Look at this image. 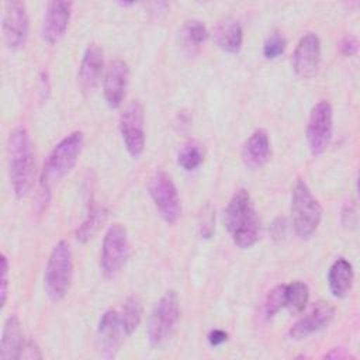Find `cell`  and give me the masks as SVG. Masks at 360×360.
<instances>
[{
    "instance_id": "cell-25",
    "label": "cell",
    "mask_w": 360,
    "mask_h": 360,
    "mask_svg": "<svg viewBox=\"0 0 360 360\" xmlns=\"http://www.w3.org/2000/svg\"><path fill=\"white\" fill-rule=\"evenodd\" d=\"M104 219H105V210L98 205H91L84 221L77 228V232H76L77 240L84 243L90 238H93V235L96 233V231L98 229V226L103 224Z\"/></svg>"
},
{
    "instance_id": "cell-32",
    "label": "cell",
    "mask_w": 360,
    "mask_h": 360,
    "mask_svg": "<svg viewBox=\"0 0 360 360\" xmlns=\"http://www.w3.org/2000/svg\"><path fill=\"white\" fill-rule=\"evenodd\" d=\"M42 354L38 349V346L34 343V342H25L24 343V347L21 350V354H20V359H41Z\"/></svg>"
},
{
    "instance_id": "cell-11",
    "label": "cell",
    "mask_w": 360,
    "mask_h": 360,
    "mask_svg": "<svg viewBox=\"0 0 360 360\" xmlns=\"http://www.w3.org/2000/svg\"><path fill=\"white\" fill-rule=\"evenodd\" d=\"M1 31L4 44L8 49H18L24 46L30 31V22L24 3L15 0L4 3Z\"/></svg>"
},
{
    "instance_id": "cell-30",
    "label": "cell",
    "mask_w": 360,
    "mask_h": 360,
    "mask_svg": "<svg viewBox=\"0 0 360 360\" xmlns=\"http://www.w3.org/2000/svg\"><path fill=\"white\" fill-rule=\"evenodd\" d=\"M200 228H201V235L204 238H210L214 232V211L210 208V205H208V212H205L204 210Z\"/></svg>"
},
{
    "instance_id": "cell-8",
    "label": "cell",
    "mask_w": 360,
    "mask_h": 360,
    "mask_svg": "<svg viewBox=\"0 0 360 360\" xmlns=\"http://www.w3.org/2000/svg\"><path fill=\"white\" fill-rule=\"evenodd\" d=\"M148 187H149V194L160 217L166 222L174 224L180 217L181 205H180L177 188L172 177L167 173L159 170L150 177Z\"/></svg>"
},
{
    "instance_id": "cell-1",
    "label": "cell",
    "mask_w": 360,
    "mask_h": 360,
    "mask_svg": "<svg viewBox=\"0 0 360 360\" xmlns=\"http://www.w3.org/2000/svg\"><path fill=\"white\" fill-rule=\"evenodd\" d=\"M7 167L13 193L17 198L28 194L35 174L31 138L24 127H15L7 139Z\"/></svg>"
},
{
    "instance_id": "cell-33",
    "label": "cell",
    "mask_w": 360,
    "mask_h": 360,
    "mask_svg": "<svg viewBox=\"0 0 360 360\" xmlns=\"http://www.w3.org/2000/svg\"><path fill=\"white\" fill-rule=\"evenodd\" d=\"M228 340V333L222 329H212L210 333H208V343L212 346V347H217V346H221L224 345L225 342Z\"/></svg>"
},
{
    "instance_id": "cell-16",
    "label": "cell",
    "mask_w": 360,
    "mask_h": 360,
    "mask_svg": "<svg viewBox=\"0 0 360 360\" xmlns=\"http://www.w3.org/2000/svg\"><path fill=\"white\" fill-rule=\"evenodd\" d=\"M70 7L68 1L48 3L42 22V38L48 44H55L65 35L70 21Z\"/></svg>"
},
{
    "instance_id": "cell-22",
    "label": "cell",
    "mask_w": 360,
    "mask_h": 360,
    "mask_svg": "<svg viewBox=\"0 0 360 360\" xmlns=\"http://www.w3.org/2000/svg\"><path fill=\"white\" fill-rule=\"evenodd\" d=\"M180 37H181L183 46L193 52V51L198 49L205 42V39L208 37V31L202 21L188 20L184 22Z\"/></svg>"
},
{
    "instance_id": "cell-20",
    "label": "cell",
    "mask_w": 360,
    "mask_h": 360,
    "mask_svg": "<svg viewBox=\"0 0 360 360\" xmlns=\"http://www.w3.org/2000/svg\"><path fill=\"white\" fill-rule=\"evenodd\" d=\"M353 267L345 257L336 259L328 271V287L333 297L343 298L353 284Z\"/></svg>"
},
{
    "instance_id": "cell-34",
    "label": "cell",
    "mask_w": 360,
    "mask_h": 360,
    "mask_svg": "<svg viewBox=\"0 0 360 360\" xmlns=\"http://www.w3.org/2000/svg\"><path fill=\"white\" fill-rule=\"evenodd\" d=\"M284 231H285V221L283 218H277L274 221V224L271 225V233L274 239H280L281 236H284Z\"/></svg>"
},
{
    "instance_id": "cell-18",
    "label": "cell",
    "mask_w": 360,
    "mask_h": 360,
    "mask_svg": "<svg viewBox=\"0 0 360 360\" xmlns=\"http://www.w3.org/2000/svg\"><path fill=\"white\" fill-rule=\"evenodd\" d=\"M270 158V141L269 135L264 129H256L250 134L242 148V160L243 165L256 170L267 163Z\"/></svg>"
},
{
    "instance_id": "cell-29",
    "label": "cell",
    "mask_w": 360,
    "mask_h": 360,
    "mask_svg": "<svg viewBox=\"0 0 360 360\" xmlns=\"http://www.w3.org/2000/svg\"><path fill=\"white\" fill-rule=\"evenodd\" d=\"M7 292H8V260L6 255H1V288H0L1 308L6 305Z\"/></svg>"
},
{
    "instance_id": "cell-17",
    "label": "cell",
    "mask_w": 360,
    "mask_h": 360,
    "mask_svg": "<svg viewBox=\"0 0 360 360\" xmlns=\"http://www.w3.org/2000/svg\"><path fill=\"white\" fill-rule=\"evenodd\" d=\"M103 65L101 48L97 44H89L79 68V83L83 91L89 93L96 89L103 73Z\"/></svg>"
},
{
    "instance_id": "cell-9",
    "label": "cell",
    "mask_w": 360,
    "mask_h": 360,
    "mask_svg": "<svg viewBox=\"0 0 360 360\" xmlns=\"http://www.w3.org/2000/svg\"><path fill=\"white\" fill-rule=\"evenodd\" d=\"M120 132L128 153L132 158L141 156L145 149V117L138 100H132L121 112Z\"/></svg>"
},
{
    "instance_id": "cell-26",
    "label": "cell",
    "mask_w": 360,
    "mask_h": 360,
    "mask_svg": "<svg viewBox=\"0 0 360 360\" xmlns=\"http://www.w3.org/2000/svg\"><path fill=\"white\" fill-rule=\"evenodd\" d=\"M204 159V152L200 143L191 141L181 146L177 155V163L180 167H183L186 172H193L200 167Z\"/></svg>"
},
{
    "instance_id": "cell-31",
    "label": "cell",
    "mask_w": 360,
    "mask_h": 360,
    "mask_svg": "<svg viewBox=\"0 0 360 360\" xmlns=\"http://www.w3.org/2000/svg\"><path fill=\"white\" fill-rule=\"evenodd\" d=\"M340 52L345 55V56H353L356 52H357V41L354 37L352 35H346L342 41H340Z\"/></svg>"
},
{
    "instance_id": "cell-28",
    "label": "cell",
    "mask_w": 360,
    "mask_h": 360,
    "mask_svg": "<svg viewBox=\"0 0 360 360\" xmlns=\"http://www.w3.org/2000/svg\"><path fill=\"white\" fill-rule=\"evenodd\" d=\"M285 44H287L285 38L281 34H278V32L271 34L266 39V42L263 45V55H264V58L266 59H276V58H278L284 52Z\"/></svg>"
},
{
    "instance_id": "cell-14",
    "label": "cell",
    "mask_w": 360,
    "mask_h": 360,
    "mask_svg": "<svg viewBox=\"0 0 360 360\" xmlns=\"http://www.w3.org/2000/svg\"><path fill=\"white\" fill-rule=\"evenodd\" d=\"M335 315V309L328 302H316L304 316H301L290 329V336L292 339H304L315 332L326 328Z\"/></svg>"
},
{
    "instance_id": "cell-2",
    "label": "cell",
    "mask_w": 360,
    "mask_h": 360,
    "mask_svg": "<svg viewBox=\"0 0 360 360\" xmlns=\"http://www.w3.org/2000/svg\"><path fill=\"white\" fill-rule=\"evenodd\" d=\"M225 225L239 249L252 248L259 239V219L250 194L240 188L231 197L225 210Z\"/></svg>"
},
{
    "instance_id": "cell-7",
    "label": "cell",
    "mask_w": 360,
    "mask_h": 360,
    "mask_svg": "<svg viewBox=\"0 0 360 360\" xmlns=\"http://www.w3.org/2000/svg\"><path fill=\"white\" fill-rule=\"evenodd\" d=\"M129 256V242L125 228L112 224L103 239L100 266L105 277H114L124 267Z\"/></svg>"
},
{
    "instance_id": "cell-6",
    "label": "cell",
    "mask_w": 360,
    "mask_h": 360,
    "mask_svg": "<svg viewBox=\"0 0 360 360\" xmlns=\"http://www.w3.org/2000/svg\"><path fill=\"white\" fill-rule=\"evenodd\" d=\"M179 316V297L173 290L166 291L153 307L148 321L146 335L149 343L152 346H162L172 336Z\"/></svg>"
},
{
    "instance_id": "cell-27",
    "label": "cell",
    "mask_w": 360,
    "mask_h": 360,
    "mask_svg": "<svg viewBox=\"0 0 360 360\" xmlns=\"http://www.w3.org/2000/svg\"><path fill=\"white\" fill-rule=\"evenodd\" d=\"M285 305V284H278L271 288L264 302V312L267 318L274 316Z\"/></svg>"
},
{
    "instance_id": "cell-24",
    "label": "cell",
    "mask_w": 360,
    "mask_h": 360,
    "mask_svg": "<svg viewBox=\"0 0 360 360\" xmlns=\"http://www.w3.org/2000/svg\"><path fill=\"white\" fill-rule=\"evenodd\" d=\"M122 330L125 335H132L142 319V305L141 301L131 295L125 300V304L122 307V312L120 314Z\"/></svg>"
},
{
    "instance_id": "cell-5",
    "label": "cell",
    "mask_w": 360,
    "mask_h": 360,
    "mask_svg": "<svg viewBox=\"0 0 360 360\" xmlns=\"http://www.w3.org/2000/svg\"><path fill=\"white\" fill-rule=\"evenodd\" d=\"M83 132L75 131L60 139L51 150L42 172V184L49 188L52 183L65 177L75 166L82 148H83Z\"/></svg>"
},
{
    "instance_id": "cell-12",
    "label": "cell",
    "mask_w": 360,
    "mask_h": 360,
    "mask_svg": "<svg viewBox=\"0 0 360 360\" xmlns=\"http://www.w3.org/2000/svg\"><path fill=\"white\" fill-rule=\"evenodd\" d=\"M319 62H321V41L316 34L308 32L300 39L292 53L294 72L304 79L312 77L318 70Z\"/></svg>"
},
{
    "instance_id": "cell-19",
    "label": "cell",
    "mask_w": 360,
    "mask_h": 360,
    "mask_svg": "<svg viewBox=\"0 0 360 360\" xmlns=\"http://www.w3.org/2000/svg\"><path fill=\"white\" fill-rule=\"evenodd\" d=\"M24 343H25V340L22 336L21 323H20L18 318L14 315L8 316L4 323V328H3V336H1V345H0V359L1 360L20 359Z\"/></svg>"
},
{
    "instance_id": "cell-35",
    "label": "cell",
    "mask_w": 360,
    "mask_h": 360,
    "mask_svg": "<svg viewBox=\"0 0 360 360\" xmlns=\"http://www.w3.org/2000/svg\"><path fill=\"white\" fill-rule=\"evenodd\" d=\"M325 357H338V359H343V357H352V356L347 354V353H343V352H336V349H335V352L325 354Z\"/></svg>"
},
{
    "instance_id": "cell-15",
    "label": "cell",
    "mask_w": 360,
    "mask_h": 360,
    "mask_svg": "<svg viewBox=\"0 0 360 360\" xmlns=\"http://www.w3.org/2000/svg\"><path fill=\"white\" fill-rule=\"evenodd\" d=\"M121 318L114 309L105 311L97 326V346L103 356L114 357L121 343ZM124 332V330H122Z\"/></svg>"
},
{
    "instance_id": "cell-23",
    "label": "cell",
    "mask_w": 360,
    "mask_h": 360,
    "mask_svg": "<svg viewBox=\"0 0 360 360\" xmlns=\"http://www.w3.org/2000/svg\"><path fill=\"white\" fill-rule=\"evenodd\" d=\"M309 298V288L302 281H292L285 284V305L291 314H300L304 311Z\"/></svg>"
},
{
    "instance_id": "cell-10",
    "label": "cell",
    "mask_w": 360,
    "mask_h": 360,
    "mask_svg": "<svg viewBox=\"0 0 360 360\" xmlns=\"http://www.w3.org/2000/svg\"><path fill=\"white\" fill-rule=\"evenodd\" d=\"M332 105L326 100L318 101L309 114L307 142L314 156L322 155L332 138Z\"/></svg>"
},
{
    "instance_id": "cell-4",
    "label": "cell",
    "mask_w": 360,
    "mask_h": 360,
    "mask_svg": "<svg viewBox=\"0 0 360 360\" xmlns=\"http://www.w3.org/2000/svg\"><path fill=\"white\" fill-rule=\"evenodd\" d=\"M73 262H72V250L66 240H59L48 259L44 276V287L46 295L52 301H60L69 287L72 280Z\"/></svg>"
},
{
    "instance_id": "cell-13",
    "label": "cell",
    "mask_w": 360,
    "mask_h": 360,
    "mask_svg": "<svg viewBox=\"0 0 360 360\" xmlns=\"http://www.w3.org/2000/svg\"><path fill=\"white\" fill-rule=\"evenodd\" d=\"M128 77L129 69L124 60L115 59L110 62L103 80L104 98L110 108H117L121 105L128 86Z\"/></svg>"
},
{
    "instance_id": "cell-21",
    "label": "cell",
    "mask_w": 360,
    "mask_h": 360,
    "mask_svg": "<svg viewBox=\"0 0 360 360\" xmlns=\"http://www.w3.org/2000/svg\"><path fill=\"white\" fill-rule=\"evenodd\" d=\"M214 39L224 52L238 53L243 42V31L240 22L235 18H225L217 25L214 31Z\"/></svg>"
},
{
    "instance_id": "cell-3",
    "label": "cell",
    "mask_w": 360,
    "mask_h": 360,
    "mask_svg": "<svg viewBox=\"0 0 360 360\" xmlns=\"http://www.w3.org/2000/svg\"><path fill=\"white\" fill-rule=\"evenodd\" d=\"M291 219L298 238L308 239L318 229L322 207L304 180H298L291 193Z\"/></svg>"
}]
</instances>
